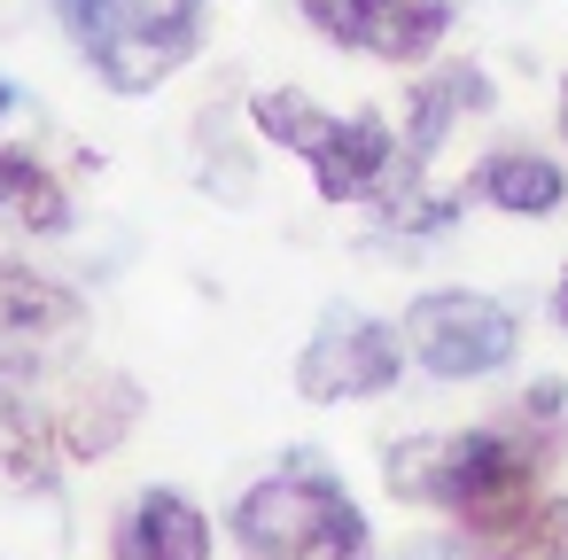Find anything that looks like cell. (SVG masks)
<instances>
[{
  "label": "cell",
  "instance_id": "1",
  "mask_svg": "<svg viewBox=\"0 0 568 560\" xmlns=\"http://www.w3.org/2000/svg\"><path fill=\"white\" fill-rule=\"evenodd\" d=\"M552 420H560V381H537V389L514 397L506 420L389 444L382 451V490L397 506L452 513L467 529V552L490 560L537 513V475H545V428Z\"/></svg>",
  "mask_w": 568,
  "mask_h": 560
},
{
  "label": "cell",
  "instance_id": "2",
  "mask_svg": "<svg viewBox=\"0 0 568 560\" xmlns=\"http://www.w3.org/2000/svg\"><path fill=\"white\" fill-rule=\"evenodd\" d=\"M226 529L242 560H366V513L320 459H288L250 482Z\"/></svg>",
  "mask_w": 568,
  "mask_h": 560
},
{
  "label": "cell",
  "instance_id": "3",
  "mask_svg": "<svg viewBox=\"0 0 568 560\" xmlns=\"http://www.w3.org/2000/svg\"><path fill=\"white\" fill-rule=\"evenodd\" d=\"M55 17L118 94H156L203 48V0H55Z\"/></svg>",
  "mask_w": 568,
  "mask_h": 560
},
{
  "label": "cell",
  "instance_id": "4",
  "mask_svg": "<svg viewBox=\"0 0 568 560\" xmlns=\"http://www.w3.org/2000/svg\"><path fill=\"white\" fill-rule=\"evenodd\" d=\"M250 118H257V133H265L273 149H288V156L312 164V187H320L327 203H374V195L389 187V172H397V141H389V125H382L374 110L327 118L312 94L273 86V94L250 102Z\"/></svg>",
  "mask_w": 568,
  "mask_h": 560
},
{
  "label": "cell",
  "instance_id": "5",
  "mask_svg": "<svg viewBox=\"0 0 568 560\" xmlns=\"http://www.w3.org/2000/svg\"><path fill=\"white\" fill-rule=\"evenodd\" d=\"M405 350L436 374V381H483V374H506L514 350H521V327L498 296H475V288H428L405 304Z\"/></svg>",
  "mask_w": 568,
  "mask_h": 560
},
{
  "label": "cell",
  "instance_id": "6",
  "mask_svg": "<svg viewBox=\"0 0 568 560\" xmlns=\"http://www.w3.org/2000/svg\"><path fill=\"white\" fill-rule=\"evenodd\" d=\"M405 374V327L358 312V304H327L304 358H296V397L304 405H351V397H382Z\"/></svg>",
  "mask_w": 568,
  "mask_h": 560
},
{
  "label": "cell",
  "instance_id": "7",
  "mask_svg": "<svg viewBox=\"0 0 568 560\" xmlns=\"http://www.w3.org/2000/svg\"><path fill=\"white\" fill-rule=\"evenodd\" d=\"M296 9L320 40L366 48L382 63H420L452 24V0H296Z\"/></svg>",
  "mask_w": 568,
  "mask_h": 560
},
{
  "label": "cell",
  "instance_id": "8",
  "mask_svg": "<svg viewBox=\"0 0 568 560\" xmlns=\"http://www.w3.org/2000/svg\"><path fill=\"white\" fill-rule=\"evenodd\" d=\"M483 110H490V79H483L475 63L428 71V79L405 94V149H397V172H405V180H428V164H436V149L452 141V125H459V118H483Z\"/></svg>",
  "mask_w": 568,
  "mask_h": 560
},
{
  "label": "cell",
  "instance_id": "9",
  "mask_svg": "<svg viewBox=\"0 0 568 560\" xmlns=\"http://www.w3.org/2000/svg\"><path fill=\"white\" fill-rule=\"evenodd\" d=\"M48 397H55V444H63V459H102L141 420V389L125 374H110V366H79Z\"/></svg>",
  "mask_w": 568,
  "mask_h": 560
},
{
  "label": "cell",
  "instance_id": "10",
  "mask_svg": "<svg viewBox=\"0 0 568 560\" xmlns=\"http://www.w3.org/2000/svg\"><path fill=\"white\" fill-rule=\"evenodd\" d=\"M79 319H87V304H79L63 281L32 273V265H17V257H0V350L55 343V335H71Z\"/></svg>",
  "mask_w": 568,
  "mask_h": 560
},
{
  "label": "cell",
  "instance_id": "11",
  "mask_svg": "<svg viewBox=\"0 0 568 560\" xmlns=\"http://www.w3.org/2000/svg\"><path fill=\"white\" fill-rule=\"evenodd\" d=\"M467 195L490 203V211H506V218H552L568 203V172L552 156H537V149H490L475 164Z\"/></svg>",
  "mask_w": 568,
  "mask_h": 560
},
{
  "label": "cell",
  "instance_id": "12",
  "mask_svg": "<svg viewBox=\"0 0 568 560\" xmlns=\"http://www.w3.org/2000/svg\"><path fill=\"white\" fill-rule=\"evenodd\" d=\"M118 552H125V560H211V521H203V506L180 498V490H141V498L125 506Z\"/></svg>",
  "mask_w": 568,
  "mask_h": 560
},
{
  "label": "cell",
  "instance_id": "13",
  "mask_svg": "<svg viewBox=\"0 0 568 560\" xmlns=\"http://www.w3.org/2000/svg\"><path fill=\"white\" fill-rule=\"evenodd\" d=\"M0 226H24V234H63L71 226V187L32 149H0Z\"/></svg>",
  "mask_w": 568,
  "mask_h": 560
},
{
  "label": "cell",
  "instance_id": "14",
  "mask_svg": "<svg viewBox=\"0 0 568 560\" xmlns=\"http://www.w3.org/2000/svg\"><path fill=\"white\" fill-rule=\"evenodd\" d=\"M490 560H568V498H537V513Z\"/></svg>",
  "mask_w": 568,
  "mask_h": 560
},
{
  "label": "cell",
  "instance_id": "15",
  "mask_svg": "<svg viewBox=\"0 0 568 560\" xmlns=\"http://www.w3.org/2000/svg\"><path fill=\"white\" fill-rule=\"evenodd\" d=\"M405 560H467V544H444V537H428V544H413Z\"/></svg>",
  "mask_w": 568,
  "mask_h": 560
},
{
  "label": "cell",
  "instance_id": "16",
  "mask_svg": "<svg viewBox=\"0 0 568 560\" xmlns=\"http://www.w3.org/2000/svg\"><path fill=\"white\" fill-rule=\"evenodd\" d=\"M552 327L568 335V265H560V281H552Z\"/></svg>",
  "mask_w": 568,
  "mask_h": 560
},
{
  "label": "cell",
  "instance_id": "17",
  "mask_svg": "<svg viewBox=\"0 0 568 560\" xmlns=\"http://www.w3.org/2000/svg\"><path fill=\"white\" fill-rule=\"evenodd\" d=\"M560 141H568V79H560Z\"/></svg>",
  "mask_w": 568,
  "mask_h": 560
}]
</instances>
